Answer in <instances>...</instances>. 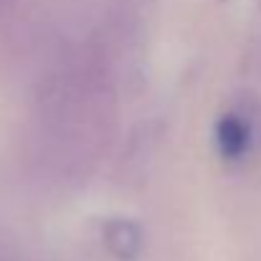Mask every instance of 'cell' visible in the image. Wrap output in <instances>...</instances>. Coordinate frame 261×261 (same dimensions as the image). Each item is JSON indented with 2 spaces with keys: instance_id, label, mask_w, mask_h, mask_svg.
<instances>
[{
  "instance_id": "1",
  "label": "cell",
  "mask_w": 261,
  "mask_h": 261,
  "mask_svg": "<svg viewBox=\"0 0 261 261\" xmlns=\"http://www.w3.org/2000/svg\"><path fill=\"white\" fill-rule=\"evenodd\" d=\"M114 107L109 48L89 41L38 84L36 122L43 160L66 175L91 170L109 145Z\"/></svg>"
},
{
  "instance_id": "2",
  "label": "cell",
  "mask_w": 261,
  "mask_h": 261,
  "mask_svg": "<svg viewBox=\"0 0 261 261\" xmlns=\"http://www.w3.org/2000/svg\"><path fill=\"white\" fill-rule=\"evenodd\" d=\"M101 241L119 261H135L145 249V233L132 218H109L101 228Z\"/></svg>"
},
{
  "instance_id": "3",
  "label": "cell",
  "mask_w": 261,
  "mask_h": 261,
  "mask_svg": "<svg viewBox=\"0 0 261 261\" xmlns=\"http://www.w3.org/2000/svg\"><path fill=\"white\" fill-rule=\"evenodd\" d=\"M216 147L223 160L236 163L251 147V124L239 112H226L216 122Z\"/></svg>"
},
{
  "instance_id": "4",
  "label": "cell",
  "mask_w": 261,
  "mask_h": 261,
  "mask_svg": "<svg viewBox=\"0 0 261 261\" xmlns=\"http://www.w3.org/2000/svg\"><path fill=\"white\" fill-rule=\"evenodd\" d=\"M15 3H18V0H0V20L13 10V5H15Z\"/></svg>"
}]
</instances>
